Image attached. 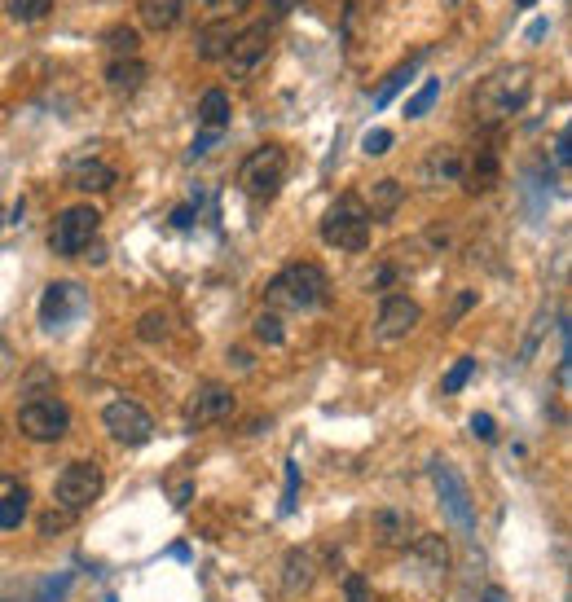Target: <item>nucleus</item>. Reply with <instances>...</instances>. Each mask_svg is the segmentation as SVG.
I'll return each mask as SVG.
<instances>
[{
  "label": "nucleus",
  "instance_id": "obj_1",
  "mask_svg": "<svg viewBox=\"0 0 572 602\" xmlns=\"http://www.w3.org/2000/svg\"><path fill=\"white\" fill-rule=\"evenodd\" d=\"M330 299V282L322 273V264L300 260V264H286V269L264 286V304L269 312H313Z\"/></svg>",
  "mask_w": 572,
  "mask_h": 602
},
{
  "label": "nucleus",
  "instance_id": "obj_2",
  "mask_svg": "<svg viewBox=\"0 0 572 602\" xmlns=\"http://www.w3.org/2000/svg\"><path fill=\"white\" fill-rule=\"evenodd\" d=\"M528 93H533V71H528V66H506V71L489 75V80L476 88L471 106H476V119L484 128H498L506 119L520 115Z\"/></svg>",
  "mask_w": 572,
  "mask_h": 602
},
{
  "label": "nucleus",
  "instance_id": "obj_3",
  "mask_svg": "<svg viewBox=\"0 0 572 602\" xmlns=\"http://www.w3.org/2000/svg\"><path fill=\"white\" fill-rule=\"evenodd\" d=\"M322 242L326 247H339V251H366L370 242V216H366V203L357 194H344L326 207L322 216Z\"/></svg>",
  "mask_w": 572,
  "mask_h": 602
},
{
  "label": "nucleus",
  "instance_id": "obj_4",
  "mask_svg": "<svg viewBox=\"0 0 572 602\" xmlns=\"http://www.w3.org/2000/svg\"><path fill=\"white\" fill-rule=\"evenodd\" d=\"M282 181H286V150H282V146H260V150H251L247 159H242V167H238V185L247 189L251 198H260V203L278 198Z\"/></svg>",
  "mask_w": 572,
  "mask_h": 602
},
{
  "label": "nucleus",
  "instance_id": "obj_5",
  "mask_svg": "<svg viewBox=\"0 0 572 602\" xmlns=\"http://www.w3.org/2000/svg\"><path fill=\"white\" fill-rule=\"evenodd\" d=\"M97 229H102V211H97L93 203L66 207L58 216V225H53V233H49V247H53V255H66V260H71V255L93 247Z\"/></svg>",
  "mask_w": 572,
  "mask_h": 602
},
{
  "label": "nucleus",
  "instance_id": "obj_6",
  "mask_svg": "<svg viewBox=\"0 0 572 602\" xmlns=\"http://www.w3.org/2000/svg\"><path fill=\"white\" fill-rule=\"evenodd\" d=\"M102 466L97 462H71L62 466V475L53 479V497H58V506L66 510V515H80V510H88L97 497H102Z\"/></svg>",
  "mask_w": 572,
  "mask_h": 602
},
{
  "label": "nucleus",
  "instance_id": "obj_7",
  "mask_svg": "<svg viewBox=\"0 0 572 602\" xmlns=\"http://www.w3.org/2000/svg\"><path fill=\"white\" fill-rule=\"evenodd\" d=\"M18 431L36 444H53L71 431V409L53 396H31L27 405L18 409Z\"/></svg>",
  "mask_w": 572,
  "mask_h": 602
},
{
  "label": "nucleus",
  "instance_id": "obj_8",
  "mask_svg": "<svg viewBox=\"0 0 572 602\" xmlns=\"http://www.w3.org/2000/svg\"><path fill=\"white\" fill-rule=\"evenodd\" d=\"M102 427L110 431V440L128 444V449H141V444L154 436V418L137 405V400H110L102 409Z\"/></svg>",
  "mask_w": 572,
  "mask_h": 602
},
{
  "label": "nucleus",
  "instance_id": "obj_9",
  "mask_svg": "<svg viewBox=\"0 0 572 602\" xmlns=\"http://www.w3.org/2000/svg\"><path fill=\"white\" fill-rule=\"evenodd\" d=\"M84 308H88V295L80 291L75 282H53L49 291H44L40 299V326L44 330H66L71 321H80L84 317Z\"/></svg>",
  "mask_w": 572,
  "mask_h": 602
},
{
  "label": "nucleus",
  "instance_id": "obj_10",
  "mask_svg": "<svg viewBox=\"0 0 572 602\" xmlns=\"http://www.w3.org/2000/svg\"><path fill=\"white\" fill-rule=\"evenodd\" d=\"M432 484L440 493V506L449 510V519L458 523L462 532L476 528V515H471V497H467V484L458 479V471L449 462H432Z\"/></svg>",
  "mask_w": 572,
  "mask_h": 602
},
{
  "label": "nucleus",
  "instance_id": "obj_11",
  "mask_svg": "<svg viewBox=\"0 0 572 602\" xmlns=\"http://www.w3.org/2000/svg\"><path fill=\"white\" fill-rule=\"evenodd\" d=\"M269 22H256V27H247L242 36H234V44H229V53H225V62H229V75L234 80H247L256 66L269 58Z\"/></svg>",
  "mask_w": 572,
  "mask_h": 602
},
{
  "label": "nucleus",
  "instance_id": "obj_12",
  "mask_svg": "<svg viewBox=\"0 0 572 602\" xmlns=\"http://www.w3.org/2000/svg\"><path fill=\"white\" fill-rule=\"evenodd\" d=\"M418 317H423V308H418L410 295H388L379 308V321H374V339H383V343L405 339V334L418 326Z\"/></svg>",
  "mask_w": 572,
  "mask_h": 602
},
{
  "label": "nucleus",
  "instance_id": "obj_13",
  "mask_svg": "<svg viewBox=\"0 0 572 602\" xmlns=\"http://www.w3.org/2000/svg\"><path fill=\"white\" fill-rule=\"evenodd\" d=\"M410 554H414V576L423 585H440L449 576V545L432 537V532H418V537L410 541Z\"/></svg>",
  "mask_w": 572,
  "mask_h": 602
},
{
  "label": "nucleus",
  "instance_id": "obj_14",
  "mask_svg": "<svg viewBox=\"0 0 572 602\" xmlns=\"http://www.w3.org/2000/svg\"><path fill=\"white\" fill-rule=\"evenodd\" d=\"M234 414V392H229L225 383H207L198 387L190 409H185V418H190V427H212V422H225Z\"/></svg>",
  "mask_w": 572,
  "mask_h": 602
},
{
  "label": "nucleus",
  "instance_id": "obj_15",
  "mask_svg": "<svg viewBox=\"0 0 572 602\" xmlns=\"http://www.w3.org/2000/svg\"><path fill=\"white\" fill-rule=\"evenodd\" d=\"M313 576H317V559H313V550L295 545V550L282 559V594H286V598H300V594H308Z\"/></svg>",
  "mask_w": 572,
  "mask_h": 602
},
{
  "label": "nucleus",
  "instance_id": "obj_16",
  "mask_svg": "<svg viewBox=\"0 0 572 602\" xmlns=\"http://www.w3.org/2000/svg\"><path fill=\"white\" fill-rule=\"evenodd\" d=\"M146 62L141 58H110V66H106V88L115 97H132L141 84H146Z\"/></svg>",
  "mask_w": 572,
  "mask_h": 602
},
{
  "label": "nucleus",
  "instance_id": "obj_17",
  "mask_svg": "<svg viewBox=\"0 0 572 602\" xmlns=\"http://www.w3.org/2000/svg\"><path fill=\"white\" fill-rule=\"evenodd\" d=\"M374 537H379V545H410L418 532H414V515H405V510H379L374 515Z\"/></svg>",
  "mask_w": 572,
  "mask_h": 602
},
{
  "label": "nucleus",
  "instance_id": "obj_18",
  "mask_svg": "<svg viewBox=\"0 0 572 602\" xmlns=\"http://www.w3.org/2000/svg\"><path fill=\"white\" fill-rule=\"evenodd\" d=\"M115 181H119V172L102 159H88V163L71 167V185L84 189V194H106V189H115Z\"/></svg>",
  "mask_w": 572,
  "mask_h": 602
},
{
  "label": "nucleus",
  "instance_id": "obj_19",
  "mask_svg": "<svg viewBox=\"0 0 572 602\" xmlns=\"http://www.w3.org/2000/svg\"><path fill=\"white\" fill-rule=\"evenodd\" d=\"M137 14H141V22H146L150 31H172L176 22H181V14H185V0H141Z\"/></svg>",
  "mask_w": 572,
  "mask_h": 602
},
{
  "label": "nucleus",
  "instance_id": "obj_20",
  "mask_svg": "<svg viewBox=\"0 0 572 602\" xmlns=\"http://www.w3.org/2000/svg\"><path fill=\"white\" fill-rule=\"evenodd\" d=\"M27 510H31V493H27V484H5V493H0V528H5V532L22 528Z\"/></svg>",
  "mask_w": 572,
  "mask_h": 602
},
{
  "label": "nucleus",
  "instance_id": "obj_21",
  "mask_svg": "<svg viewBox=\"0 0 572 602\" xmlns=\"http://www.w3.org/2000/svg\"><path fill=\"white\" fill-rule=\"evenodd\" d=\"M401 198H405V189H401V181H392V176H383V181H379V185L370 189L366 216H370V220H392V211L401 207Z\"/></svg>",
  "mask_w": 572,
  "mask_h": 602
},
{
  "label": "nucleus",
  "instance_id": "obj_22",
  "mask_svg": "<svg viewBox=\"0 0 572 602\" xmlns=\"http://www.w3.org/2000/svg\"><path fill=\"white\" fill-rule=\"evenodd\" d=\"M234 44V22H212L207 31H198V58L203 62H220Z\"/></svg>",
  "mask_w": 572,
  "mask_h": 602
},
{
  "label": "nucleus",
  "instance_id": "obj_23",
  "mask_svg": "<svg viewBox=\"0 0 572 602\" xmlns=\"http://www.w3.org/2000/svg\"><path fill=\"white\" fill-rule=\"evenodd\" d=\"M198 124H203V132H225V124H229L225 88H207L203 93V102H198Z\"/></svg>",
  "mask_w": 572,
  "mask_h": 602
},
{
  "label": "nucleus",
  "instance_id": "obj_24",
  "mask_svg": "<svg viewBox=\"0 0 572 602\" xmlns=\"http://www.w3.org/2000/svg\"><path fill=\"white\" fill-rule=\"evenodd\" d=\"M423 181L427 185H440V181H462V154L458 150H445L440 146L432 159L423 163Z\"/></svg>",
  "mask_w": 572,
  "mask_h": 602
},
{
  "label": "nucleus",
  "instance_id": "obj_25",
  "mask_svg": "<svg viewBox=\"0 0 572 602\" xmlns=\"http://www.w3.org/2000/svg\"><path fill=\"white\" fill-rule=\"evenodd\" d=\"M467 185L471 189H493V185H498V154H493V150L476 154V163H471V172H467Z\"/></svg>",
  "mask_w": 572,
  "mask_h": 602
},
{
  "label": "nucleus",
  "instance_id": "obj_26",
  "mask_svg": "<svg viewBox=\"0 0 572 602\" xmlns=\"http://www.w3.org/2000/svg\"><path fill=\"white\" fill-rule=\"evenodd\" d=\"M137 31L132 27H110L106 31V53L110 58H137Z\"/></svg>",
  "mask_w": 572,
  "mask_h": 602
},
{
  "label": "nucleus",
  "instance_id": "obj_27",
  "mask_svg": "<svg viewBox=\"0 0 572 602\" xmlns=\"http://www.w3.org/2000/svg\"><path fill=\"white\" fill-rule=\"evenodd\" d=\"M471 374H476V361H471V356H458V361L449 365V374L440 378V392H445V396H458L462 387H467Z\"/></svg>",
  "mask_w": 572,
  "mask_h": 602
},
{
  "label": "nucleus",
  "instance_id": "obj_28",
  "mask_svg": "<svg viewBox=\"0 0 572 602\" xmlns=\"http://www.w3.org/2000/svg\"><path fill=\"white\" fill-rule=\"evenodd\" d=\"M436 97H440V80H427V84H423V88H418V93L410 97V102H405V110H401V115H405V119H423L427 110L436 106Z\"/></svg>",
  "mask_w": 572,
  "mask_h": 602
},
{
  "label": "nucleus",
  "instance_id": "obj_29",
  "mask_svg": "<svg viewBox=\"0 0 572 602\" xmlns=\"http://www.w3.org/2000/svg\"><path fill=\"white\" fill-rule=\"evenodd\" d=\"M414 80V62H405V66H396V71L388 75V80H383V88H379V93H374V106H388L392 102V97L396 93H401V88L405 84H410Z\"/></svg>",
  "mask_w": 572,
  "mask_h": 602
},
{
  "label": "nucleus",
  "instance_id": "obj_30",
  "mask_svg": "<svg viewBox=\"0 0 572 602\" xmlns=\"http://www.w3.org/2000/svg\"><path fill=\"white\" fill-rule=\"evenodd\" d=\"M53 5H58V0H9V18H18V22H40V18H49Z\"/></svg>",
  "mask_w": 572,
  "mask_h": 602
},
{
  "label": "nucleus",
  "instance_id": "obj_31",
  "mask_svg": "<svg viewBox=\"0 0 572 602\" xmlns=\"http://www.w3.org/2000/svg\"><path fill=\"white\" fill-rule=\"evenodd\" d=\"M256 339H260V343H282V339H286L282 312H269V308L260 312V317H256Z\"/></svg>",
  "mask_w": 572,
  "mask_h": 602
},
{
  "label": "nucleus",
  "instance_id": "obj_32",
  "mask_svg": "<svg viewBox=\"0 0 572 602\" xmlns=\"http://www.w3.org/2000/svg\"><path fill=\"white\" fill-rule=\"evenodd\" d=\"M251 0H203V14L212 18V22H229L234 14H242Z\"/></svg>",
  "mask_w": 572,
  "mask_h": 602
},
{
  "label": "nucleus",
  "instance_id": "obj_33",
  "mask_svg": "<svg viewBox=\"0 0 572 602\" xmlns=\"http://www.w3.org/2000/svg\"><path fill=\"white\" fill-rule=\"evenodd\" d=\"M137 334H141V339H163V334H168V312H159V308H154V312H146V317H141V326H137Z\"/></svg>",
  "mask_w": 572,
  "mask_h": 602
},
{
  "label": "nucleus",
  "instance_id": "obj_34",
  "mask_svg": "<svg viewBox=\"0 0 572 602\" xmlns=\"http://www.w3.org/2000/svg\"><path fill=\"white\" fill-rule=\"evenodd\" d=\"M361 150H366L370 159H379V154H388V150H392V132H388V128H370L366 137H361Z\"/></svg>",
  "mask_w": 572,
  "mask_h": 602
},
{
  "label": "nucleus",
  "instance_id": "obj_35",
  "mask_svg": "<svg viewBox=\"0 0 572 602\" xmlns=\"http://www.w3.org/2000/svg\"><path fill=\"white\" fill-rule=\"evenodd\" d=\"M295 501H300V466L286 462V497H282V515H291Z\"/></svg>",
  "mask_w": 572,
  "mask_h": 602
},
{
  "label": "nucleus",
  "instance_id": "obj_36",
  "mask_svg": "<svg viewBox=\"0 0 572 602\" xmlns=\"http://www.w3.org/2000/svg\"><path fill=\"white\" fill-rule=\"evenodd\" d=\"M344 594H348V602H370L366 576H344Z\"/></svg>",
  "mask_w": 572,
  "mask_h": 602
},
{
  "label": "nucleus",
  "instance_id": "obj_37",
  "mask_svg": "<svg viewBox=\"0 0 572 602\" xmlns=\"http://www.w3.org/2000/svg\"><path fill=\"white\" fill-rule=\"evenodd\" d=\"M471 436H476V440H493V436H498V422H493L489 414H471Z\"/></svg>",
  "mask_w": 572,
  "mask_h": 602
},
{
  "label": "nucleus",
  "instance_id": "obj_38",
  "mask_svg": "<svg viewBox=\"0 0 572 602\" xmlns=\"http://www.w3.org/2000/svg\"><path fill=\"white\" fill-rule=\"evenodd\" d=\"M304 0H269V18H286L291 9H300Z\"/></svg>",
  "mask_w": 572,
  "mask_h": 602
},
{
  "label": "nucleus",
  "instance_id": "obj_39",
  "mask_svg": "<svg viewBox=\"0 0 572 602\" xmlns=\"http://www.w3.org/2000/svg\"><path fill=\"white\" fill-rule=\"evenodd\" d=\"M190 225H194V207H190V203L176 207V211H172V229H190Z\"/></svg>",
  "mask_w": 572,
  "mask_h": 602
},
{
  "label": "nucleus",
  "instance_id": "obj_40",
  "mask_svg": "<svg viewBox=\"0 0 572 602\" xmlns=\"http://www.w3.org/2000/svg\"><path fill=\"white\" fill-rule=\"evenodd\" d=\"M212 146H220V132H203V137L194 141V150H190V154H194V159H198V154H207V150H212Z\"/></svg>",
  "mask_w": 572,
  "mask_h": 602
},
{
  "label": "nucleus",
  "instance_id": "obj_41",
  "mask_svg": "<svg viewBox=\"0 0 572 602\" xmlns=\"http://www.w3.org/2000/svg\"><path fill=\"white\" fill-rule=\"evenodd\" d=\"M66 519H71V515H44V519H40V528L53 537V532H62V528H66Z\"/></svg>",
  "mask_w": 572,
  "mask_h": 602
},
{
  "label": "nucleus",
  "instance_id": "obj_42",
  "mask_svg": "<svg viewBox=\"0 0 572 602\" xmlns=\"http://www.w3.org/2000/svg\"><path fill=\"white\" fill-rule=\"evenodd\" d=\"M555 159H559V167H568V132L555 137Z\"/></svg>",
  "mask_w": 572,
  "mask_h": 602
},
{
  "label": "nucleus",
  "instance_id": "obj_43",
  "mask_svg": "<svg viewBox=\"0 0 572 602\" xmlns=\"http://www.w3.org/2000/svg\"><path fill=\"white\" fill-rule=\"evenodd\" d=\"M480 602H506V594H502L498 585H493V589H484V594H480Z\"/></svg>",
  "mask_w": 572,
  "mask_h": 602
},
{
  "label": "nucleus",
  "instance_id": "obj_44",
  "mask_svg": "<svg viewBox=\"0 0 572 602\" xmlns=\"http://www.w3.org/2000/svg\"><path fill=\"white\" fill-rule=\"evenodd\" d=\"M542 36H546V22H542V18H537V22H533V27H528V40H542Z\"/></svg>",
  "mask_w": 572,
  "mask_h": 602
},
{
  "label": "nucleus",
  "instance_id": "obj_45",
  "mask_svg": "<svg viewBox=\"0 0 572 602\" xmlns=\"http://www.w3.org/2000/svg\"><path fill=\"white\" fill-rule=\"evenodd\" d=\"M520 5H524V9H528V5H533V0H520Z\"/></svg>",
  "mask_w": 572,
  "mask_h": 602
}]
</instances>
